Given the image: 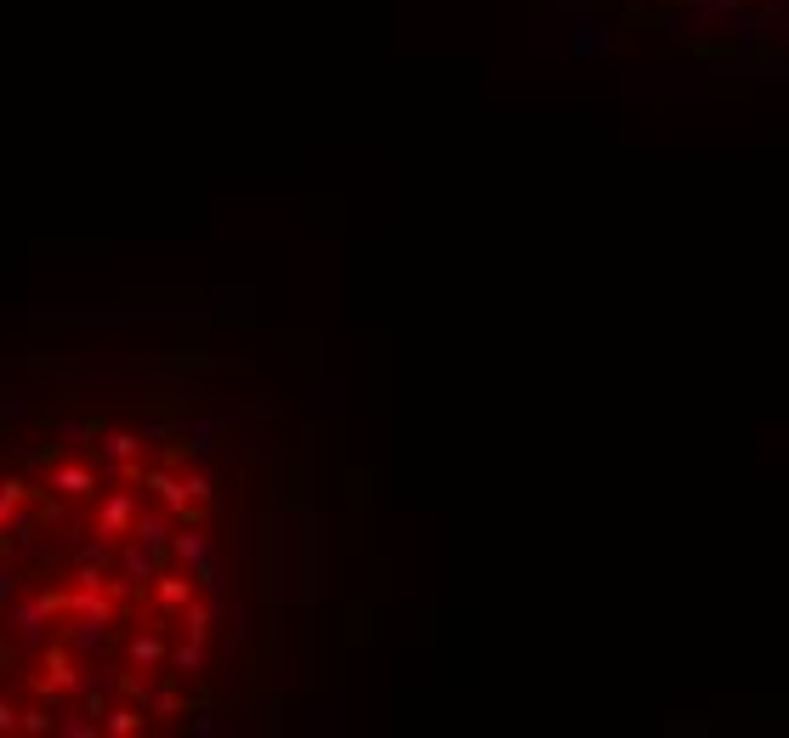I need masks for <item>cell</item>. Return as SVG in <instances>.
<instances>
[{
  "mask_svg": "<svg viewBox=\"0 0 789 738\" xmlns=\"http://www.w3.org/2000/svg\"><path fill=\"white\" fill-rule=\"evenodd\" d=\"M52 489L69 494V500H86V494H97V477H91L86 466H57V472H52Z\"/></svg>",
  "mask_w": 789,
  "mask_h": 738,
  "instance_id": "obj_1",
  "label": "cell"
},
{
  "mask_svg": "<svg viewBox=\"0 0 789 738\" xmlns=\"http://www.w3.org/2000/svg\"><path fill=\"white\" fill-rule=\"evenodd\" d=\"M23 500H29V483H23V477H6V483H0V528L18 517Z\"/></svg>",
  "mask_w": 789,
  "mask_h": 738,
  "instance_id": "obj_2",
  "label": "cell"
},
{
  "mask_svg": "<svg viewBox=\"0 0 789 738\" xmlns=\"http://www.w3.org/2000/svg\"><path fill=\"white\" fill-rule=\"evenodd\" d=\"M57 710V704H52ZM46 710V704H35V710H23V733H57V716Z\"/></svg>",
  "mask_w": 789,
  "mask_h": 738,
  "instance_id": "obj_3",
  "label": "cell"
},
{
  "mask_svg": "<svg viewBox=\"0 0 789 738\" xmlns=\"http://www.w3.org/2000/svg\"><path fill=\"white\" fill-rule=\"evenodd\" d=\"M57 733H69V738H97V721H57Z\"/></svg>",
  "mask_w": 789,
  "mask_h": 738,
  "instance_id": "obj_4",
  "label": "cell"
},
{
  "mask_svg": "<svg viewBox=\"0 0 789 738\" xmlns=\"http://www.w3.org/2000/svg\"><path fill=\"white\" fill-rule=\"evenodd\" d=\"M23 727V710H12V704L0 699V733H18Z\"/></svg>",
  "mask_w": 789,
  "mask_h": 738,
  "instance_id": "obj_5",
  "label": "cell"
},
{
  "mask_svg": "<svg viewBox=\"0 0 789 738\" xmlns=\"http://www.w3.org/2000/svg\"><path fill=\"white\" fill-rule=\"evenodd\" d=\"M12 591H18V574H12V568H0V602H12Z\"/></svg>",
  "mask_w": 789,
  "mask_h": 738,
  "instance_id": "obj_6",
  "label": "cell"
}]
</instances>
